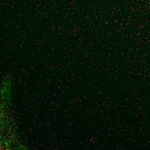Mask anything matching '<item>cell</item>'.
<instances>
[{"instance_id": "obj_1", "label": "cell", "mask_w": 150, "mask_h": 150, "mask_svg": "<svg viewBox=\"0 0 150 150\" xmlns=\"http://www.w3.org/2000/svg\"><path fill=\"white\" fill-rule=\"evenodd\" d=\"M12 78L0 80V150H23L28 147L19 133L11 103Z\"/></svg>"}]
</instances>
